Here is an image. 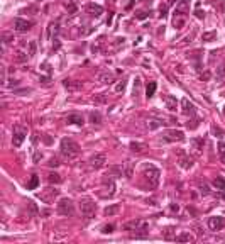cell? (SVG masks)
Wrapping results in <instances>:
<instances>
[{
  "mask_svg": "<svg viewBox=\"0 0 225 244\" xmlns=\"http://www.w3.org/2000/svg\"><path fill=\"white\" fill-rule=\"evenodd\" d=\"M58 197H59V190L54 188V186H49V188L42 190V192L39 193L41 202H44V204H53Z\"/></svg>",
  "mask_w": 225,
  "mask_h": 244,
  "instance_id": "52a82bcc",
  "label": "cell"
},
{
  "mask_svg": "<svg viewBox=\"0 0 225 244\" xmlns=\"http://www.w3.org/2000/svg\"><path fill=\"white\" fill-rule=\"evenodd\" d=\"M59 151H61V156L65 160H73V158H76L80 154V146L78 142H75L73 139H68L65 137L59 144Z\"/></svg>",
  "mask_w": 225,
  "mask_h": 244,
  "instance_id": "6da1fadb",
  "label": "cell"
},
{
  "mask_svg": "<svg viewBox=\"0 0 225 244\" xmlns=\"http://www.w3.org/2000/svg\"><path fill=\"white\" fill-rule=\"evenodd\" d=\"M113 193H115V183H113V180L103 178V185H102V188L98 190V195L102 198H110V197H113Z\"/></svg>",
  "mask_w": 225,
  "mask_h": 244,
  "instance_id": "8992f818",
  "label": "cell"
},
{
  "mask_svg": "<svg viewBox=\"0 0 225 244\" xmlns=\"http://www.w3.org/2000/svg\"><path fill=\"white\" fill-rule=\"evenodd\" d=\"M2 83L5 85V66H2Z\"/></svg>",
  "mask_w": 225,
  "mask_h": 244,
  "instance_id": "816d5d0a",
  "label": "cell"
},
{
  "mask_svg": "<svg viewBox=\"0 0 225 244\" xmlns=\"http://www.w3.org/2000/svg\"><path fill=\"white\" fill-rule=\"evenodd\" d=\"M66 9H68V14H76V10H78V7L75 4H68Z\"/></svg>",
  "mask_w": 225,
  "mask_h": 244,
  "instance_id": "60d3db41",
  "label": "cell"
},
{
  "mask_svg": "<svg viewBox=\"0 0 225 244\" xmlns=\"http://www.w3.org/2000/svg\"><path fill=\"white\" fill-rule=\"evenodd\" d=\"M146 17H147L146 12H139V14H137V19H146Z\"/></svg>",
  "mask_w": 225,
  "mask_h": 244,
  "instance_id": "db71d44e",
  "label": "cell"
},
{
  "mask_svg": "<svg viewBox=\"0 0 225 244\" xmlns=\"http://www.w3.org/2000/svg\"><path fill=\"white\" fill-rule=\"evenodd\" d=\"M183 24H185V21L183 19H174V27H178V29H181Z\"/></svg>",
  "mask_w": 225,
  "mask_h": 244,
  "instance_id": "7dc6e473",
  "label": "cell"
},
{
  "mask_svg": "<svg viewBox=\"0 0 225 244\" xmlns=\"http://www.w3.org/2000/svg\"><path fill=\"white\" fill-rule=\"evenodd\" d=\"M87 14L93 15V17H98V15L103 14V7L98 4H88L87 5Z\"/></svg>",
  "mask_w": 225,
  "mask_h": 244,
  "instance_id": "5bb4252c",
  "label": "cell"
},
{
  "mask_svg": "<svg viewBox=\"0 0 225 244\" xmlns=\"http://www.w3.org/2000/svg\"><path fill=\"white\" fill-rule=\"evenodd\" d=\"M98 81H100L102 85L112 83V81H113V73H112V71H103V73H100V75H98Z\"/></svg>",
  "mask_w": 225,
  "mask_h": 244,
  "instance_id": "d6986e66",
  "label": "cell"
},
{
  "mask_svg": "<svg viewBox=\"0 0 225 244\" xmlns=\"http://www.w3.org/2000/svg\"><path fill=\"white\" fill-rule=\"evenodd\" d=\"M212 185H213V188H217L218 192H225V180L222 178V176H215Z\"/></svg>",
  "mask_w": 225,
  "mask_h": 244,
  "instance_id": "603a6c76",
  "label": "cell"
},
{
  "mask_svg": "<svg viewBox=\"0 0 225 244\" xmlns=\"http://www.w3.org/2000/svg\"><path fill=\"white\" fill-rule=\"evenodd\" d=\"M105 176H115V178L124 176V164H120V166H110L109 173H107Z\"/></svg>",
  "mask_w": 225,
  "mask_h": 244,
  "instance_id": "ffe728a7",
  "label": "cell"
},
{
  "mask_svg": "<svg viewBox=\"0 0 225 244\" xmlns=\"http://www.w3.org/2000/svg\"><path fill=\"white\" fill-rule=\"evenodd\" d=\"M218 153H220V160L225 164V144L223 142H218Z\"/></svg>",
  "mask_w": 225,
  "mask_h": 244,
  "instance_id": "f35d334b",
  "label": "cell"
},
{
  "mask_svg": "<svg viewBox=\"0 0 225 244\" xmlns=\"http://www.w3.org/2000/svg\"><path fill=\"white\" fill-rule=\"evenodd\" d=\"M80 210L87 219H91L95 215V210H97V204H95L91 198H81L80 200Z\"/></svg>",
  "mask_w": 225,
  "mask_h": 244,
  "instance_id": "5b68a950",
  "label": "cell"
},
{
  "mask_svg": "<svg viewBox=\"0 0 225 244\" xmlns=\"http://www.w3.org/2000/svg\"><path fill=\"white\" fill-rule=\"evenodd\" d=\"M203 144H205L203 139H193L191 141V146H193V149H195L196 153H200V151L203 149Z\"/></svg>",
  "mask_w": 225,
  "mask_h": 244,
  "instance_id": "d6a6232c",
  "label": "cell"
},
{
  "mask_svg": "<svg viewBox=\"0 0 225 244\" xmlns=\"http://www.w3.org/2000/svg\"><path fill=\"white\" fill-rule=\"evenodd\" d=\"M188 4H190V0H178V4H176V14H179V15L186 14Z\"/></svg>",
  "mask_w": 225,
  "mask_h": 244,
  "instance_id": "44dd1931",
  "label": "cell"
},
{
  "mask_svg": "<svg viewBox=\"0 0 225 244\" xmlns=\"http://www.w3.org/2000/svg\"><path fill=\"white\" fill-rule=\"evenodd\" d=\"M139 88H141V80L135 78V85H134V95L135 97H137V93H139Z\"/></svg>",
  "mask_w": 225,
  "mask_h": 244,
  "instance_id": "bcb514c9",
  "label": "cell"
},
{
  "mask_svg": "<svg viewBox=\"0 0 225 244\" xmlns=\"http://www.w3.org/2000/svg\"><path fill=\"white\" fill-rule=\"evenodd\" d=\"M47 182L51 183V185H59V183L63 182L61 175H58V173H49L47 175Z\"/></svg>",
  "mask_w": 225,
  "mask_h": 244,
  "instance_id": "4316f807",
  "label": "cell"
},
{
  "mask_svg": "<svg viewBox=\"0 0 225 244\" xmlns=\"http://www.w3.org/2000/svg\"><path fill=\"white\" fill-rule=\"evenodd\" d=\"M164 239L171 241V239H176V229L174 227H166V231H164Z\"/></svg>",
  "mask_w": 225,
  "mask_h": 244,
  "instance_id": "4dcf8cb0",
  "label": "cell"
},
{
  "mask_svg": "<svg viewBox=\"0 0 225 244\" xmlns=\"http://www.w3.org/2000/svg\"><path fill=\"white\" fill-rule=\"evenodd\" d=\"M134 175V163L132 161H125L124 163V176L125 178H132Z\"/></svg>",
  "mask_w": 225,
  "mask_h": 244,
  "instance_id": "7402d4cb",
  "label": "cell"
},
{
  "mask_svg": "<svg viewBox=\"0 0 225 244\" xmlns=\"http://www.w3.org/2000/svg\"><path fill=\"white\" fill-rule=\"evenodd\" d=\"M66 122H68V124L83 126L85 124V119H83V115H80V114H69V115L66 117Z\"/></svg>",
  "mask_w": 225,
  "mask_h": 244,
  "instance_id": "9a60e30c",
  "label": "cell"
},
{
  "mask_svg": "<svg viewBox=\"0 0 225 244\" xmlns=\"http://www.w3.org/2000/svg\"><path fill=\"white\" fill-rule=\"evenodd\" d=\"M47 164H49V166H51V168H56V166H59V164H61V163H59V160H58V158H51V160H49V163H47Z\"/></svg>",
  "mask_w": 225,
  "mask_h": 244,
  "instance_id": "b9f144b4",
  "label": "cell"
},
{
  "mask_svg": "<svg viewBox=\"0 0 225 244\" xmlns=\"http://www.w3.org/2000/svg\"><path fill=\"white\" fill-rule=\"evenodd\" d=\"M176 241H178V242H191L193 236L190 232H181L179 236H176Z\"/></svg>",
  "mask_w": 225,
  "mask_h": 244,
  "instance_id": "f546056e",
  "label": "cell"
},
{
  "mask_svg": "<svg viewBox=\"0 0 225 244\" xmlns=\"http://www.w3.org/2000/svg\"><path fill=\"white\" fill-rule=\"evenodd\" d=\"M37 185H39V176L32 175V176H31V182L27 183V190H36Z\"/></svg>",
  "mask_w": 225,
  "mask_h": 244,
  "instance_id": "836d02e7",
  "label": "cell"
},
{
  "mask_svg": "<svg viewBox=\"0 0 225 244\" xmlns=\"http://www.w3.org/2000/svg\"><path fill=\"white\" fill-rule=\"evenodd\" d=\"M102 232H103V234L113 232V226H112V224H109V226H103V227H102Z\"/></svg>",
  "mask_w": 225,
  "mask_h": 244,
  "instance_id": "ee69618b",
  "label": "cell"
},
{
  "mask_svg": "<svg viewBox=\"0 0 225 244\" xmlns=\"http://www.w3.org/2000/svg\"><path fill=\"white\" fill-rule=\"evenodd\" d=\"M198 190H200V193H201V195H208V193H210V190H208V185H207L205 182H203V183H201V182L198 183Z\"/></svg>",
  "mask_w": 225,
  "mask_h": 244,
  "instance_id": "8d00e7d4",
  "label": "cell"
},
{
  "mask_svg": "<svg viewBox=\"0 0 225 244\" xmlns=\"http://www.w3.org/2000/svg\"><path fill=\"white\" fill-rule=\"evenodd\" d=\"M36 51H37L36 41H31L29 43V58H34V56H36Z\"/></svg>",
  "mask_w": 225,
  "mask_h": 244,
  "instance_id": "d590c367",
  "label": "cell"
},
{
  "mask_svg": "<svg viewBox=\"0 0 225 244\" xmlns=\"http://www.w3.org/2000/svg\"><path fill=\"white\" fill-rule=\"evenodd\" d=\"M223 10H225V2H223Z\"/></svg>",
  "mask_w": 225,
  "mask_h": 244,
  "instance_id": "680465c9",
  "label": "cell"
},
{
  "mask_svg": "<svg viewBox=\"0 0 225 244\" xmlns=\"http://www.w3.org/2000/svg\"><path fill=\"white\" fill-rule=\"evenodd\" d=\"M41 158H42V154H41L39 151H36V153H34V163H39Z\"/></svg>",
  "mask_w": 225,
  "mask_h": 244,
  "instance_id": "681fc988",
  "label": "cell"
},
{
  "mask_svg": "<svg viewBox=\"0 0 225 244\" xmlns=\"http://www.w3.org/2000/svg\"><path fill=\"white\" fill-rule=\"evenodd\" d=\"M147 227H149V224L144 219H134L131 222L124 224V229L129 231V232H142V231H147Z\"/></svg>",
  "mask_w": 225,
  "mask_h": 244,
  "instance_id": "277c9868",
  "label": "cell"
},
{
  "mask_svg": "<svg viewBox=\"0 0 225 244\" xmlns=\"http://www.w3.org/2000/svg\"><path fill=\"white\" fill-rule=\"evenodd\" d=\"M58 214L65 215V217H71L75 214V204H73L71 198H61L58 202Z\"/></svg>",
  "mask_w": 225,
  "mask_h": 244,
  "instance_id": "3957f363",
  "label": "cell"
},
{
  "mask_svg": "<svg viewBox=\"0 0 225 244\" xmlns=\"http://www.w3.org/2000/svg\"><path fill=\"white\" fill-rule=\"evenodd\" d=\"M195 14H196V17H198V19H203V12H201V10H196Z\"/></svg>",
  "mask_w": 225,
  "mask_h": 244,
  "instance_id": "9f6ffc18",
  "label": "cell"
},
{
  "mask_svg": "<svg viewBox=\"0 0 225 244\" xmlns=\"http://www.w3.org/2000/svg\"><path fill=\"white\" fill-rule=\"evenodd\" d=\"M2 37H4V39H5L4 43H10V41H14V37H12L10 34H7V32H5V34H2Z\"/></svg>",
  "mask_w": 225,
  "mask_h": 244,
  "instance_id": "c3c4849f",
  "label": "cell"
},
{
  "mask_svg": "<svg viewBox=\"0 0 225 244\" xmlns=\"http://www.w3.org/2000/svg\"><path fill=\"white\" fill-rule=\"evenodd\" d=\"M156 88H157V85L154 83V81H151V83L147 85V88H146V97H147V99L154 97V93H156Z\"/></svg>",
  "mask_w": 225,
  "mask_h": 244,
  "instance_id": "1f68e13d",
  "label": "cell"
},
{
  "mask_svg": "<svg viewBox=\"0 0 225 244\" xmlns=\"http://www.w3.org/2000/svg\"><path fill=\"white\" fill-rule=\"evenodd\" d=\"M217 80H225V63H222L217 68Z\"/></svg>",
  "mask_w": 225,
  "mask_h": 244,
  "instance_id": "e575fe53",
  "label": "cell"
},
{
  "mask_svg": "<svg viewBox=\"0 0 225 244\" xmlns=\"http://www.w3.org/2000/svg\"><path fill=\"white\" fill-rule=\"evenodd\" d=\"M90 122L95 126H100L102 124V114L100 112H90Z\"/></svg>",
  "mask_w": 225,
  "mask_h": 244,
  "instance_id": "f1b7e54d",
  "label": "cell"
},
{
  "mask_svg": "<svg viewBox=\"0 0 225 244\" xmlns=\"http://www.w3.org/2000/svg\"><path fill=\"white\" fill-rule=\"evenodd\" d=\"M26 59H27L26 54H22V53H19V54H17V61H26Z\"/></svg>",
  "mask_w": 225,
  "mask_h": 244,
  "instance_id": "f907efd6",
  "label": "cell"
},
{
  "mask_svg": "<svg viewBox=\"0 0 225 244\" xmlns=\"http://www.w3.org/2000/svg\"><path fill=\"white\" fill-rule=\"evenodd\" d=\"M181 107H183V114H186V115H193V114H195V105H193L188 99L181 100Z\"/></svg>",
  "mask_w": 225,
  "mask_h": 244,
  "instance_id": "ac0fdd59",
  "label": "cell"
},
{
  "mask_svg": "<svg viewBox=\"0 0 225 244\" xmlns=\"http://www.w3.org/2000/svg\"><path fill=\"white\" fill-rule=\"evenodd\" d=\"M90 166L93 168V170H100V168H103L105 166V163H107V156L103 153H97V154H93V156L90 158Z\"/></svg>",
  "mask_w": 225,
  "mask_h": 244,
  "instance_id": "30bf717a",
  "label": "cell"
},
{
  "mask_svg": "<svg viewBox=\"0 0 225 244\" xmlns=\"http://www.w3.org/2000/svg\"><path fill=\"white\" fill-rule=\"evenodd\" d=\"M107 100H109V95L107 93H100V95H95L93 97L95 105H103V103H107Z\"/></svg>",
  "mask_w": 225,
  "mask_h": 244,
  "instance_id": "83f0119b",
  "label": "cell"
},
{
  "mask_svg": "<svg viewBox=\"0 0 225 244\" xmlns=\"http://www.w3.org/2000/svg\"><path fill=\"white\" fill-rule=\"evenodd\" d=\"M17 85H19V81H17V80H12L10 83H9V87H10V88H14V87H17Z\"/></svg>",
  "mask_w": 225,
  "mask_h": 244,
  "instance_id": "f5cc1de1",
  "label": "cell"
},
{
  "mask_svg": "<svg viewBox=\"0 0 225 244\" xmlns=\"http://www.w3.org/2000/svg\"><path fill=\"white\" fill-rule=\"evenodd\" d=\"M131 151L132 153H135V154H144L146 151H147V146L144 144V142H131Z\"/></svg>",
  "mask_w": 225,
  "mask_h": 244,
  "instance_id": "2e32d148",
  "label": "cell"
},
{
  "mask_svg": "<svg viewBox=\"0 0 225 244\" xmlns=\"http://www.w3.org/2000/svg\"><path fill=\"white\" fill-rule=\"evenodd\" d=\"M27 136V131L22 126H15L14 127V136H12V144L15 146V148H19V146L24 142V139H26Z\"/></svg>",
  "mask_w": 225,
  "mask_h": 244,
  "instance_id": "ba28073f",
  "label": "cell"
},
{
  "mask_svg": "<svg viewBox=\"0 0 225 244\" xmlns=\"http://www.w3.org/2000/svg\"><path fill=\"white\" fill-rule=\"evenodd\" d=\"M27 207H29V208H31V212H32V214H34V215H36V214H37V207H36V204H34V202H32V200H29V202H27Z\"/></svg>",
  "mask_w": 225,
  "mask_h": 244,
  "instance_id": "7bdbcfd3",
  "label": "cell"
},
{
  "mask_svg": "<svg viewBox=\"0 0 225 244\" xmlns=\"http://www.w3.org/2000/svg\"><path fill=\"white\" fill-rule=\"evenodd\" d=\"M223 226H225V220L220 215H213V217L208 219V229L210 231H222Z\"/></svg>",
  "mask_w": 225,
  "mask_h": 244,
  "instance_id": "8fae6325",
  "label": "cell"
},
{
  "mask_svg": "<svg viewBox=\"0 0 225 244\" xmlns=\"http://www.w3.org/2000/svg\"><path fill=\"white\" fill-rule=\"evenodd\" d=\"M200 126V119H193V120H188L186 122V127L188 129H196Z\"/></svg>",
  "mask_w": 225,
  "mask_h": 244,
  "instance_id": "ab89813d",
  "label": "cell"
},
{
  "mask_svg": "<svg viewBox=\"0 0 225 244\" xmlns=\"http://www.w3.org/2000/svg\"><path fill=\"white\" fill-rule=\"evenodd\" d=\"M163 120L161 119H147L146 120V127L149 129V131H156V129H159V127H163Z\"/></svg>",
  "mask_w": 225,
  "mask_h": 244,
  "instance_id": "e0dca14e",
  "label": "cell"
},
{
  "mask_svg": "<svg viewBox=\"0 0 225 244\" xmlns=\"http://www.w3.org/2000/svg\"><path fill=\"white\" fill-rule=\"evenodd\" d=\"M63 87H65L68 92H78V90L83 88V83L78 81V80H65L63 81Z\"/></svg>",
  "mask_w": 225,
  "mask_h": 244,
  "instance_id": "4fadbf2b",
  "label": "cell"
},
{
  "mask_svg": "<svg viewBox=\"0 0 225 244\" xmlns=\"http://www.w3.org/2000/svg\"><path fill=\"white\" fill-rule=\"evenodd\" d=\"M208 78H210V73H203V75H201V80H208Z\"/></svg>",
  "mask_w": 225,
  "mask_h": 244,
  "instance_id": "11a10c76",
  "label": "cell"
},
{
  "mask_svg": "<svg viewBox=\"0 0 225 244\" xmlns=\"http://www.w3.org/2000/svg\"><path fill=\"white\" fill-rule=\"evenodd\" d=\"M179 166H181L183 170H190V168L193 166V160H191V158H188V156H183V154H181V158H179Z\"/></svg>",
  "mask_w": 225,
  "mask_h": 244,
  "instance_id": "cb8c5ba5",
  "label": "cell"
},
{
  "mask_svg": "<svg viewBox=\"0 0 225 244\" xmlns=\"http://www.w3.org/2000/svg\"><path fill=\"white\" fill-rule=\"evenodd\" d=\"M142 176H144V180L149 183V186H151V188H156L157 183H159L161 173H159V170H157V168L151 166V164H146V166L142 168Z\"/></svg>",
  "mask_w": 225,
  "mask_h": 244,
  "instance_id": "7a4b0ae2",
  "label": "cell"
},
{
  "mask_svg": "<svg viewBox=\"0 0 225 244\" xmlns=\"http://www.w3.org/2000/svg\"><path fill=\"white\" fill-rule=\"evenodd\" d=\"M215 37H217V32H215V31H210V32H203L201 39L203 41H212V39H215Z\"/></svg>",
  "mask_w": 225,
  "mask_h": 244,
  "instance_id": "74e56055",
  "label": "cell"
},
{
  "mask_svg": "<svg viewBox=\"0 0 225 244\" xmlns=\"http://www.w3.org/2000/svg\"><path fill=\"white\" fill-rule=\"evenodd\" d=\"M31 27H32V22L24 21V19H15V22H14V29L17 32H27Z\"/></svg>",
  "mask_w": 225,
  "mask_h": 244,
  "instance_id": "7c38bea8",
  "label": "cell"
},
{
  "mask_svg": "<svg viewBox=\"0 0 225 244\" xmlns=\"http://www.w3.org/2000/svg\"><path fill=\"white\" fill-rule=\"evenodd\" d=\"M164 102H166V107L169 110H176V99H174L173 95H164Z\"/></svg>",
  "mask_w": 225,
  "mask_h": 244,
  "instance_id": "d4e9b609",
  "label": "cell"
},
{
  "mask_svg": "<svg viewBox=\"0 0 225 244\" xmlns=\"http://www.w3.org/2000/svg\"><path fill=\"white\" fill-rule=\"evenodd\" d=\"M124 88H125V81H119V83L115 85V92H124Z\"/></svg>",
  "mask_w": 225,
  "mask_h": 244,
  "instance_id": "f6af8a7d",
  "label": "cell"
},
{
  "mask_svg": "<svg viewBox=\"0 0 225 244\" xmlns=\"http://www.w3.org/2000/svg\"><path fill=\"white\" fill-rule=\"evenodd\" d=\"M171 210H173V212H178L179 207H178V205H174V204H171Z\"/></svg>",
  "mask_w": 225,
  "mask_h": 244,
  "instance_id": "6f0895ef",
  "label": "cell"
},
{
  "mask_svg": "<svg viewBox=\"0 0 225 244\" xmlns=\"http://www.w3.org/2000/svg\"><path fill=\"white\" fill-rule=\"evenodd\" d=\"M163 139L168 142H176V141H185V132L183 131H176V129H169L163 134Z\"/></svg>",
  "mask_w": 225,
  "mask_h": 244,
  "instance_id": "9c48e42d",
  "label": "cell"
},
{
  "mask_svg": "<svg viewBox=\"0 0 225 244\" xmlns=\"http://www.w3.org/2000/svg\"><path fill=\"white\" fill-rule=\"evenodd\" d=\"M119 210H120V205L119 204H113V205H109V207L103 210V214H105L107 217H112V215H115Z\"/></svg>",
  "mask_w": 225,
  "mask_h": 244,
  "instance_id": "484cf974",
  "label": "cell"
}]
</instances>
